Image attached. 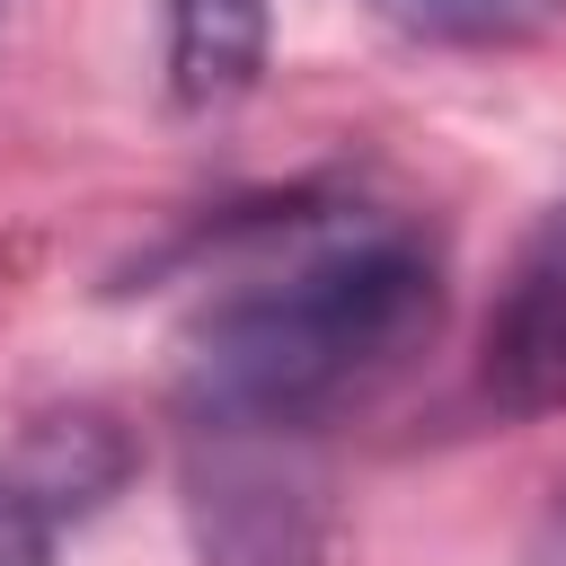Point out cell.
Instances as JSON below:
<instances>
[{"label":"cell","instance_id":"cell-1","mask_svg":"<svg viewBox=\"0 0 566 566\" xmlns=\"http://www.w3.org/2000/svg\"><path fill=\"white\" fill-rule=\"evenodd\" d=\"M442 318L433 248L389 212H283L186 318L203 424H318L389 380Z\"/></svg>","mask_w":566,"mask_h":566},{"label":"cell","instance_id":"cell-2","mask_svg":"<svg viewBox=\"0 0 566 566\" xmlns=\"http://www.w3.org/2000/svg\"><path fill=\"white\" fill-rule=\"evenodd\" d=\"M283 442V424H212V451H195L203 566H318V495Z\"/></svg>","mask_w":566,"mask_h":566},{"label":"cell","instance_id":"cell-6","mask_svg":"<svg viewBox=\"0 0 566 566\" xmlns=\"http://www.w3.org/2000/svg\"><path fill=\"white\" fill-rule=\"evenodd\" d=\"M0 566H53V522L27 478L0 469Z\"/></svg>","mask_w":566,"mask_h":566},{"label":"cell","instance_id":"cell-5","mask_svg":"<svg viewBox=\"0 0 566 566\" xmlns=\"http://www.w3.org/2000/svg\"><path fill=\"white\" fill-rule=\"evenodd\" d=\"M363 9L424 44H522L566 18V0H363Z\"/></svg>","mask_w":566,"mask_h":566},{"label":"cell","instance_id":"cell-3","mask_svg":"<svg viewBox=\"0 0 566 566\" xmlns=\"http://www.w3.org/2000/svg\"><path fill=\"white\" fill-rule=\"evenodd\" d=\"M274 0H159V71L186 115L239 106L265 71Z\"/></svg>","mask_w":566,"mask_h":566},{"label":"cell","instance_id":"cell-4","mask_svg":"<svg viewBox=\"0 0 566 566\" xmlns=\"http://www.w3.org/2000/svg\"><path fill=\"white\" fill-rule=\"evenodd\" d=\"M478 389L504 416H557L566 407V265H531L504 310L486 318Z\"/></svg>","mask_w":566,"mask_h":566},{"label":"cell","instance_id":"cell-7","mask_svg":"<svg viewBox=\"0 0 566 566\" xmlns=\"http://www.w3.org/2000/svg\"><path fill=\"white\" fill-rule=\"evenodd\" d=\"M0 9H9V0H0Z\"/></svg>","mask_w":566,"mask_h":566}]
</instances>
